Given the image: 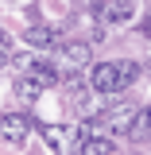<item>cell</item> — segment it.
<instances>
[{
  "label": "cell",
  "instance_id": "6da1fadb",
  "mask_svg": "<svg viewBox=\"0 0 151 155\" xmlns=\"http://www.w3.org/2000/svg\"><path fill=\"white\" fill-rule=\"evenodd\" d=\"M136 78H140V66H136L132 58H120V62H97L93 70H89V85H93V93L113 97V93H124Z\"/></svg>",
  "mask_w": 151,
  "mask_h": 155
},
{
  "label": "cell",
  "instance_id": "7a4b0ae2",
  "mask_svg": "<svg viewBox=\"0 0 151 155\" xmlns=\"http://www.w3.org/2000/svg\"><path fill=\"white\" fill-rule=\"evenodd\" d=\"M136 116H140V105H132V101H113L109 109H101V124H105L109 136H128L132 124H136Z\"/></svg>",
  "mask_w": 151,
  "mask_h": 155
},
{
  "label": "cell",
  "instance_id": "3957f363",
  "mask_svg": "<svg viewBox=\"0 0 151 155\" xmlns=\"http://www.w3.org/2000/svg\"><path fill=\"white\" fill-rule=\"evenodd\" d=\"M43 147H47V151H77V147H81L77 128H66V124H43Z\"/></svg>",
  "mask_w": 151,
  "mask_h": 155
},
{
  "label": "cell",
  "instance_id": "277c9868",
  "mask_svg": "<svg viewBox=\"0 0 151 155\" xmlns=\"http://www.w3.org/2000/svg\"><path fill=\"white\" fill-rule=\"evenodd\" d=\"M89 97H93L89 78H66V81H62V101H66V109L89 113Z\"/></svg>",
  "mask_w": 151,
  "mask_h": 155
},
{
  "label": "cell",
  "instance_id": "5b68a950",
  "mask_svg": "<svg viewBox=\"0 0 151 155\" xmlns=\"http://www.w3.org/2000/svg\"><path fill=\"white\" fill-rule=\"evenodd\" d=\"M27 132H31V120L23 113H8L0 116V143H12V147H19L23 140H27Z\"/></svg>",
  "mask_w": 151,
  "mask_h": 155
},
{
  "label": "cell",
  "instance_id": "8992f818",
  "mask_svg": "<svg viewBox=\"0 0 151 155\" xmlns=\"http://www.w3.org/2000/svg\"><path fill=\"white\" fill-rule=\"evenodd\" d=\"M101 19L113 23V27H124V23L136 19V4L132 0H105V4H101Z\"/></svg>",
  "mask_w": 151,
  "mask_h": 155
},
{
  "label": "cell",
  "instance_id": "52a82bcc",
  "mask_svg": "<svg viewBox=\"0 0 151 155\" xmlns=\"http://www.w3.org/2000/svg\"><path fill=\"white\" fill-rule=\"evenodd\" d=\"M58 58H62V66H85L89 62V43H81V39H70V43H58Z\"/></svg>",
  "mask_w": 151,
  "mask_h": 155
},
{
  "label": "cell",
  "instance_id": "ba28073f",
  "mask_svg": "<svg viewBox=\"0 0 151 155\" xmlns=\"http://www.w3.org/2000/svg\"><path fill=\"white\" fill-rule=\"evenodd\" d=\"M23 43L35 47V51H58V31H51V27H27Z\"/></svg>",
  "mask_w": 151,
  "mask_h": 155
},
{
  "label": "cell",
  "instance_id": "9c48e42d",
  "mask_svg": "<svg viewBox=\"0 0 151 155\" xmlns=\"http://www.w3.org/2000/svg\"><path fill=\"white\" fill-rule=\"evenodd\" d=\"M43 89H47V85H43L35 74H19L16 78V97H19V101H39Z\"/></svg>",
  "mask_w": 151,
  "mask_h": 155
},
{
  "label": "cell",
  "instance_id": "30bf717a",
  "mask_svg": "<svg viewBox=\"0 0 151 155\" xmlns=\"http://www.w3.org/2000/svg\"><path fill=\"white\" fill-rule=\"evenodd\" d=\"M77 151H85V155H113L116 151V140H109V132H105V136H89Z\"/></svg>",
  "mask_w": 151,
  "mask_h": 155
},
{
  "label": "cell",
  "instance_id": "8fae6325",
  "mask_svg": "<svg viewBox=\"0 0 151 155\" xmlns=\"http://www.w3.org/2000/svg\"><path fill=\"white\" fill-rule=\"evenodd\" d=\"M128 136H151V105L147 109H140V116H136V124H132V132Z\"/></svg>",
  "mask_w": 151,
  "mask_h": 155
},
{
  "label": "cell",
  "instance_id": "7c38bea8",
  "mask_svg": "<svg viewBox=\"0 0 151 155\" xmlns=\"http://www.w3.org/2000/svg\"><path fill=\"white\" fill-rule=\"evenodd\" d=\"M12 62V51H8V39H0V66Z\"/></svg>",
  "mask_w": 151,
  "mask_h": 155
},
{
  "label": "cell",
  "instance_id": "4fadbf2b",
  "mask_svg": "<svg viewBox=\"0 0 151 155\" xmlns=\"http://www.w3.org/2000/svg\"><path fill=\"white\" fill-rule=\"evenodd\" d=\"M16 4H19V0H16Z\"/></svg>",
  "mask_w": 151,
  "mask_h": 155
}]
</instances>
